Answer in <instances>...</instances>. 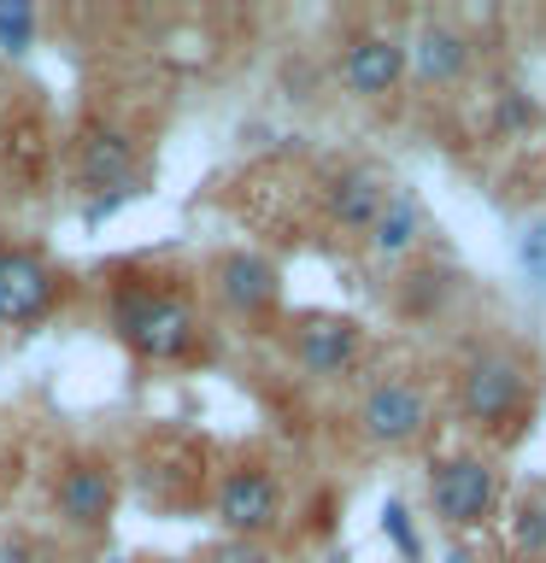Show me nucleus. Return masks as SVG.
Here are the masks:
<instances>
[{
  "label": "nucleus",
  "mask_w": 546,
  "mask_h": 563,
  "mask_svg": "<svg viewBox=\"0 0 546 563\" xmlns=\"http://www.w3.org/2000/svg\"><path fill=\"white\" fill-rule=\"evenodd\" d=\"M112 323L123 334V346L141 352V358H153V364L188 358L194 341H200V317H194V306L171 288H123L112 299Z\"/></svg>",
  "instance_id": "obj_1"
},
{
  "label": "nucleus",
  "mask_w": 546,
  "mask_h": 563,
  "mask_svg": "<svg viewBox=\"0 0 546 563\" xmlns=\"http://www.w3.org/2000/svg\"><path fill=\"white\" fill-rule=\"evenodd\" d=\"M528 387H535V364L517 346H488L458 376V411H465L470 429H505L523 411Z\"/></svg>",
  "instance_id": "obj_2"
},
{
  "label": "nucleus",
  "mask_w": 546,
  "mask_h": 563,
  "mask_svg": "<svg viewBox=\"0 0 546 563\" xmlns=\"http://www.w3.org/2000/svg\"><path fill=\"white\" fill-rule=\"evenodd\" d=\"M500 505V470L488 457H447L429 470V510L447 528H482Z\"/></svg>",
  "instance_id": "obj_3"
},
{
  "label": "nucleus",
  "mask_w": 546,
  "mask_h": 563,
  "mask_svg": "<svg viewBox=\"0 0 546 563\" xmlns=\"http://www.w3.org/2000/svg\"><path fill=\"white\" fill-rule=\"evenodd\" d=\"M112 505H118V475L106 457H70L53 482V510L70 534H100L112 522Z\"/></svg>",
  "instance_id": "obj_4"
},
{
  "label": "nucleus",
  "mask_w": 546,
  "mask_h": 563,
  "mask_svg": "<svg viewBox=\"0 0 546 563\" xmlns=\"http://www.w3.org/2000/svg\"><path fill=\"white\" fill-rule=\"evenodd\" d=\"M53 299H59V276L47 271V258L30 253V246H0V323L7 329L42 323Z\"/></svg>",
  "instance_id": "obj_5"
},
{
  "label": "nucleus",
  "mask_w": 546,
  "mask_h": 563,
  "mask_svg": "<svg viewBox=\"0 0 546 563\" xmlns=\"http://www.w3.org/2000/svg\"><path fill=\"white\" fill-rule=\"evenodd\" d=\"M359 422H364V434L376 440V446H412V440L429 429V394H423L417 382H405V376H387L364 394Z\"/></svg>",
  "instance_id": "obj_6"
},
{
  "label": "nucleus",
  "mask_w": 546,
  "mask_h": 563,
  "mask_svg": "<svg viewBox=\"0 0 546 563\" xmlns=\"http://www.w3.org/2000/svg\"><path fill=\"white\" fill-rule=\"evenodd\" d=\"M276 517H282V493L271 482V470L241 464V470L223 475V487H218V522L236 540H259L264 528H276Z\"/></svg>",
  "instance_id": "obj_7"
},
{
  "label": "nucleus",
  "mask_w": 546,
  "mask_h": 563,
  "mask_svg": "<svg viewBox=\"0 0 546 563\" xmlns=\"http://www.w3.org/2000/svg\"><path fill=\"white\" fill-rule=\"evenodd\" d=\"M405 77V42L400 35H387V30H364V35H352L347 53H341V88L347 95H359V100H382V95H394Z\"/></svg>",
  "instance_id": "obj_8"
},
{
  "label": "nucleus",
  "mask_w": 546,
  "mask_h": 563,
  "mask_svg": "<svg viewBox=\"0 0 546 563\" xmlns=\"http://www.w3.org/2000/svg\"><path fill=\"white\" fill-rule=\"evenodd\" d=\"M359 346H364V334L352 317H299V329H294V364L317 382L347 376L359 364Z\"/></svg>",
  "instance_id": "obj_9"
},
{
  "label": "nucleus",
  "mask_w": 546,
  "mask_h": 563,
  "mask_svg": "<svg viewBox=\"0 0 546 563\" xmlns=\"http://www.w3.org/2000/svg\"><path fill=\"white\" fill-rule=\"evenodd\" d=\"M470 65V35L452 30L447 18H429L412 42H405V77H417L423 88H447L465 77Z\"/></svg>",
  "instance_id": "obj_10"
},
{
  "label": "nucleus",
  "mask_w": 546,
  "mask_h": 563,
  "mask_svg": "<svg viewBox=\"0 0 546 563\" xmlns=\"http://www.w3.org/2000/svg\"><path fill=\"white\" fill-rule=\"evenodd\" d=\"M211 282H218V299H223L236 317H264V311L276 306V294H282L276 264L259 258V253H229V258H218Z\"/></svg>",
  "instance_id": "obj_11"
},
{
  "label": "nucleus",
  "mask_w": 546,
  "mask_h": 563,
  "mask_svg": "<svg viewBox=\"0 0 546 563\" xmlns=\"http://www.w3.org/2000/svg\"><path fill=\"white\" fill-rule=\"evenodd\" d=\"M387 176L382 170H370V165H352V170H341L329 183V194H324V211H329V223L341 229V235H364L370 223H376V211H382V200H387Z\"/></svg>",
  "instance_id": "obj_12"
},
{
  "label": "nucleus",
  "mask_w": 546,
  "mask_h": 563,
  "mask_svg": "<svg viewBox=\"0 0 546 563\" xmlns=\"http://www.w3.org/2000/svg\"><path fill=\"white\" fill-rule=\"evenodd\" d=\"M77 170H83V183L88 188H130L135 183V147H130V135L112 130V123H95L83 141H77Z\"/></svg>",
  "instance_id": "obj_13"
},
{
  "label": "nucleus",
  "mask_w": 546,
  "mask_h": 563,
  "mask_svg": "<svg viewBox=\"0 0 546 563\" xmlns=\"http://www.w3.org/2000/svg\"><path fill=\"white\" fill-rule=\"evenodd\" d=\"M364 241H370V253H376L382 264L412 258V246L423 241V206H417V194L387 188V200H382V211H376V223L364 229Z\"/></svg>",
  "instance_id": "obj_14"
},
{
  "label": "nucleus",
  "mask_w": 546,
  "mask_h": 563,
  "mask_svg": "<svg viewBox=\"0 0 546 563\" xmlns=\"http://www.w3.org/2000/svg\"><path fill=\"white\" fill-rule=\"evenodd\" d=\"M511 552L523 563L546 558V493H528V499H517V510H511Z\"/></svg>",
  "instance_id": "obj_15"
},
{
  "label": "nucleus",
  "mask_w": 546,
  "mask_h": 563,
  "mask_svg": "<svg viewBox=\"0 0 546 563\" xmlns=\"http://www.w3.org/2000/svg\"><path fill=\"white\" fill-rule=\"evenodd\" d=\"M35 35V12L24 0H12V7H0V53H24Z\"/></svg>",
  "instance_id": "obj_16"
},
{
  "label": "nucleus",
  "mask_w": 546,
  "mask_h": 563,
  "mask_svg": "<svg viewBox=\"0 0 546 563\" xmlns=\"http://www.w3.org/2000/svg\"><path fill=\"white\" fill-rule=\"evenodd\" d=\"M206 563H276V558L264 552V540H236V534H229V540H218L206 552Z\"/></svg>",
  "instance_id": "obj_17"
},
{
  "label": "nucleus",
  "mask_w": 546,
  "mask_h": 563,
  "mask_svg": "<svg viewBox=\"0 0 546 563\" xmlns=\"http://www.w3.org/2000/svg\"><path fill=\"white\" fill-rule=\"evenodd\" d=\"M0 563H65L53 545H35V540H12V545H0Z\"/></svg>",
  "instance_id": "obj_18"
},
{
  "label": "nucleus",
  "mask_w": 546,
  "mask_h": 563,
  "mask_svg": "<svg viewBox=\"0 0 546 563\" xmlns=\"http://www.w3.org/2000/svg\"><path fill=\"white\" fill-rule=\"evenodd\" d=\"M382 528L394 534V545H400L405 558H417V534H412V522H405V510H400V505H387V510H382Z\"/></svg>",
  "instance_id": "obj_19"
},
{
  "label": "nucleus",
  "mask_w": 546,
  "mask_h": 563,
  "mask_svg": "<svg viewBox=\"0 0 546 563\" xmlns=\"http://www.w3.org/2000/svg\"><path fill=\"white\" fill-rule=\"evenodd\" d=\"M324 563H347V558H324Z\"/></svg>",
  "instance_id": "obj_20"
}]
</instances>
